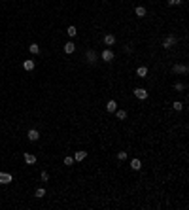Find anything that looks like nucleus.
Listing matches in <instances>:
<instances>
[{
    "label": "nucleus",
    "mask_w": 189,
    "mask_h": 210,
    "mask_svg": "<svg viewBox=\"0 0 189 210\" xmlns=\"http://www.w3.org/2000/svg\"><path fill=\"white\" fill-rule=\"evenodd\" d=\"M44 195H45V189H44V187H38V189H36V197H38V199H42Z\"/></svg>",
    "instance_id": "20"
},
{
    "label": "nucleus",
    "mask_w": 189,
    "mask_h": 210,
    "mask_svg": "<svg viewBox=\"0 0 189 210\" xmlns=\"http://www.w3.org/2000/svg\"><path fill=\"white\" fill-rule=\"evenodd\" d=\"M102 59L106 61V63H112V61H113V51L104 49V51H102Z\"/></svg>",
    "instance_id": "7"
},
{
    "label": "nucleus",
    "mask_w": 189,
    "mask_h": 210,
    "mask_svg": "<svg viewBox=\"0 0 189 210\" xmlns=\"http://www.w3.org/2000/svg\"><path fill=\"white\" fill-rule=\"evenodd\" d=\"M115 112H117V117H119V119H125L127 117V112H125V110H115Z\"/></svg>",
    "instance_id": "21"
},
{
    "label": "nucleus",
    "mask_w": 189,
    "mask_h": 210,
    "mask_svg": "<svg viewBox=\"0 0 189 210\" xmlns=\"http://www.w3.org/2000/svg\"><path fill=\"white\" fill-rule=\"evenodd\" d=\"M172 70H174V72L176 74H187V64H174V68H172Z\"/></svg>",
    "instance_id": "4"
},
{
    "label": "nucleus",
    "mask_w": 189,
    "mask_h": 210,
    "mask_svg": "<svg viewBox=\"0 0 189 210\" xmlns=\"http://www.w3.org/2000/svg\"><path fill=\"white\" fill-rule=\"evenodd\" d=\"M134 95H136V99H140V101L148 99V91H146L144 87H136V89H134Z\"/></svg>",
    "instance_id": "2"
},
{
    "label": "nucleus",
    "mask_w": 189,
    "mask_h": 210,
    "mask_svg": "<svg viewBox=\"0 0 189 210\" xmlns=\"http://www.w3.org/2000/svg\"><path fill=\"white\" fill-rule=\"evenodd\" d=\"M172 108H174L176 112H180V110H184V104H182V102H178V101H176L174 104H172Z\"/></svg>",
    "instance_id": "19"
},
{
    "label": "nucleus",
    "mask_w": 189,
    "mask_h": 210,
    "mask_svg": "<svg viewBox=\"0 0 189 210\" xmlns=\"http://www.w3.org/2000/svg\"><path fill=\"white\" fill-rule=\"evenodd\" d=\"M23 68L25 70H32L34 68V61H25V63H23Z\"/></svg>",
    "instance_id": "15"
},
{
    "label": "nucleus",
    "mask_w": 189,
    "mask_h": 210,
    "mask_svg": "<svg viewBox=\"0 0 189 210\" xmlns=\"http://www.w3.org/2000/svg\"><path fill=\"white\" fill-rule=\"evenodd\" d=\"M176 91H182V89H185V85H184V83H176Z\"/></svg>",
    "instance_id": "24"
},
{
    "label": "nucleus",
    "mask_w": 189,
    "mask_h": 210,
    "mask_svg": "<svg viewBox=\"0 0 189 210\" xmlns=\"http://www.w3.org/2000/svg\"><path fill=\"white\" fill-rule=\"evenodd\" d=\"M47 178H49V174H47V172H42V180H44V182H45V180H47Z\"/></svg>",
    "instance_id": "26"
},
{
    "label": "nucleus",
    "mask_w": 189,
    "mask_h": 210,
    "mask_svg": "<svg viewBox=\"0 0 189 210\" xmlns=\"http://www.w3.org/2000/svg\"><path fill=\"white\" fill-rule=\"evenodd\" d=\"M28 49H30V53H40V47H38V44H30V47H28Z\"/></svg>",
    "instance_id": "18"
},
{
    "label": "nucleus",
    "mask_w": 189,
    "mask_h": 210,
    "mask_svg": "<svg viewBox=\"0 0 189 210\" xmlns=\"http://www.w3.org/2000/svg\"><path fill=\"white\" fill-rule=\"evenodd\" d=\"M25 163L34 165V163H36V155H32V153H25Z\"/></svg>",
    "instance_id": "10"
},
{
    "label": "nucleus",
    "mask_w": 189,
    "mask_h": 210,
    "mask_svg": "<svg viewBox=\"0 0 189 210\" xmlns=\"http://www.w3.org/2000/svg\"><path fill=\"white\" fill-rule=\"evenodd\" d=\"M64 51H66V53H74V51H76L74 42H66V44H64Z\"/></svg>",
    "instance_id": "9"
},
{
    "label": "nucleus",
    "mask_w": 189,
    "mask_h": 210,
    "mask_svg": "<svg viewBox=\"0 0 189 210\" xmlns=\"http://www.w3.org/2000/svg\"><path fill=\"white\" fill-rule=\"evenodd\" d=\"M85 155H87L85 151H78V153H76V157H74V159H76V161H83V159H85Z\"/></svg>",
    "instance_id": "17"
},
{
    "label": "nucleus",
    "mask_w": 189,
    "mask_h": 210,
    "mask_svg": "<svg viewBox=\"0 0 189 210\" xmlns=\"http://www.w3.org/2000/svg\"><path fill=\"white\" fill-rule=\"evenodd\" d=\"M131 167H132V170H140V161L138 159H132L131 161Z\"/></svg>",
    "instance_id": "16"
},
{
    "label": "nucleus",
    "mask_w": 189,
    "mask_h": 210,
    "mask_svg": "<svg viewBox=\"0 0 189 210\" xmlns=\"http://www.w3.org/2000/svg\"><path fill=\"white\" fill-rule=\"evenodd\" d=\"M136 74H138L140 78H148V68H146V66H140V68L136 70Z\"/></svg>",
    "instance_id": "12"
},
{
    "label": "nucleus",
    "mask_w": 189,
    "mask_h": 210,
    "mask_svg": "<svg viewBox=\"0 0 189 210\" xmlns=\"http://www.w3.org/2000/svg\"><path fill=\"white\" fill-rule=\"evenodd\" d=\"M9 182H14V176L8 172H0V184H9Z\"/></svg>",
    "instance_id": "3"
},
{
    "label": "nucleus",
    "mask_w": 189,
    "mask_h": 210,
    "mask_svg": "<svg viewBox=\"0 0 189 210\" xmlns=\"http://www.w3.org/2000/svg\"><path fill=\"white\" fill-rule=\"evenodd\" d=\"M117 159H119V161L127 159V151H119V153H117Z\"/></svg>",
    "instance_id": "22"
},
{
    "label": "nucleus",
    "mask_w": 189,
    "mask_h": 210,
    "mask_svg": "<svg viewBox=\"0 0 189 210\" xmlns=\"http://www.w3.org/2000/svg\"><path fill=\"white\" fill-rule=\"evenodd\" d=\"M66 32H68V36H70V38H74L78 34V30H76V27H74V25H70V27L66 28Z\"/></svg>",
    "instance_id": "14"
},
{
    "label": "nucleus",
    "mask_w": 189,
    "mask_h": 210,
    "mask_svg": "<svg viewBox=\"0 0 189 210\" xmlns=\"http://www.w3.org/2000/svg\"><path fill=\"white\" fill-rule=\"evenodd\" d=\"M97 57H99V55H97V51H93V49L87 51V61H89V64H95V63H97Z\"/></svg>",
    "instance_id": "6"
},
{
    "label": "nucleus",
    "mask_w": 189,
    "mask_h": 210,
    "mask_svg": "<svg viewBox=\"0 0 189 210\" xmlns=\"http://www.w3.org/2000/svg\"><path fill=\"white\" fill-rule=\"evenodd\" d=\"M134 14H136V17H144V15H146V8H142V6H138V8L134 9Z\"/></svg>",
    "instance_id": "13"
},
{
    "label": "nucleus",
    "mask_w": 189,
    "mask_h": 210,
    "mask_svg": "<svg viewBox=\"0 0 189 210\" xmlns=\"http://www.w3.org/2000/svg\"><path fill=\"white\" fill-rule=\"evenodd\" d=\"M176 44H178V38L176 36H168V38H165V40H163V47H172V46H176Z\"/></svg>",
    "instance_id": "1"
},
{
    "label": "nucleus",
    "mask_w": 189,
    "mask_h": 210,
    "mask_svg": "<svg viewBox=\"0 0 189 210\" xmlns=\"http://www.w3.org/2000/svg\"><path fill=\"white\" fill-rule=\"evenodd\" d=\"M27 136H28V140H30V142H36L38 138H40V132H38L36 129H30V131H28V134H27Z\"/></svg>",
    "instance_id": "5"
},
{
    "label": "nucleus",
    "mask_w": 189,
    "mask_h": 210,
    "mask_svg": "<svg viewBox=\"0 0 189 210\" xmlns=\"http://www.w3.org/2000/svg\"><path fill=\"white\" fill-rule=\"evenodd\" d=\"M72 163H74V159H72V157H66V159H64V165H68V167H70Z\"/></svg>",
    "instance_id": "25"
},
{
    "label": "nucleus",
    "mask_w": 189,
    "mask_h": 210,
    "mask_svg": "<svg viewBox=\"0 0 189 210\" xmlns=\"http://www.w3.org/2000/svg\"><path fill=\"white\" fill-rule=\"evenodd\" d=\"M104 44H106V46H113V44H115V36H113V34H106V36H104Z\"/></svg>",
    "instance_id": "8"
},
{
    "label": "nucleus",
    "mask_w": 189,
    "mask_h": 210,
    "mask_svg": "<svg viewBox=\"0 0 189 210\" xmlns=\"http://www.w3.org/2000/svg\"><path fill=\"white\" fill-rule=\"evenodd\" d=\"M106 110H108V112H115V110H117V102H115V101H108Z\"/></svg>",
    "instance_id": "11"
},
{
    "label": "nucleus",
    "mask_w": 189,
    "mask_h": 210,
    "mask_svg": "<svg viewBox=\"0 0 189 210\" xmlns=\"http://www.w3.org/2000/svg\"><path fill=\"white\" fill-rule=\"evenodd\" d=\"M182 2H184V0H168V4H170V6H180Z\"/></svg>",
    "instance_id": "23"
}]
</instances>
